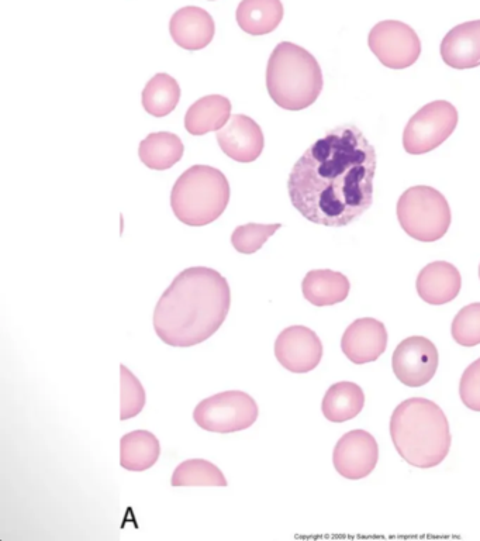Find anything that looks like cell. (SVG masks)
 <instances>
[{"label":"cell","mask_w":480,"mask_h":541,"mask_svg":"<svg viewBox=\"0 0 480 541\" xmlns=\"http://www.w3.org/2000/svg\"><path fill=\"white\" fill-rule=\"evenodd\" d=\"M161 456L160 440L147 430L124 434L120 440V465L127 471L150 470Z\"/></svg>","instance_id":"21"},{"label":"cell","mask_w":480,"mask_h":541,"mask_svg":"<svg viewBox=\"0 0 480 541\" xmlns=\"http://www.w3.org/2000/svg\"><path fill=\"white\" fill-rule=\"evenodd\" d=\"M260 410L252 396L243 391H226L210 396L196 406L193 419L203 430L236 433L257 422Z\"/></svg>","instance_id":"7"},{"label":"cell","mask_w":480,"mask_h":541,"mask_svg":"<svg viewBox=\"0 0 480 541\" xmlns=\"http://www.w3.org/2000/svg\"><path fill=\"white\" fill-rule=\"evenodd\" d=\"M451 333L462 347H475L480 344V303H472L459 310L452 322Z\"/></svg>","instance_id":"27"},{"label":"cell","mask_w":480,"mask_h":541,"mask_svg":"<svg viewBox=\"0 0 480 541\" xmlns=\"http://www.w3.org/2000/svg\"><path fill=\"white\" fill-rule=\"evenodd\" d=\"M281 227V223H276V225L250 223V225L240 226L234 230L231 243H233V247L236 248L238 253L254 254L261 250L269 237L274 236Z\"/></svg>","instance_id":"28"},{"label":"cell","mask_w":480,"mask_h":541,"mask_svg":"<svg viewBox=\"0 0 480 541\" xmlns=\"http://www.w3.org/2000/svg\"><path fill=\"white\" fill-rule=\"evenodd\" d=\"M388 347V332L379 320L372 317L355 320L345 330L341 350L351 363H374Z\"/></svg>","instance_id":"14"},{"label":"cell","mask_w":480,"mask_h":541,"mask_svg":"<svg viewBox=\"0 0 480 541\" xmlns=\"http://www.w3.org/2000/svg\"><path fill=\"white\" fill-rule=\"evenodd\" d=\"M230 201L226 175L209 165H193L175 182L171 206L186 226L202 227L219 219Z\"/></svg>","instance_id":"5"},{"label":"cell","mask_w":480,"mask_h":541,"mask_svg":"<svg viewBox=\"0 0 480 541\" xmlns=\"http://www.w3.org/2000/svg\"><path fill=\"white\" fill-rule=\"evenodd\" d=\"M267 88L279 108L298 112L319 98L323 91V72L313 54L298 44L283 41L269 57Z\"/></svg>","instance_id":"4"},{"label":"cell","mask_w":480,"mask_h":541,"mask_svg":"<svg viewBox=\"0 0 480 541\" xmlns=\"http://www.w3.org/2000/svg\"><path fill=\"white\" fill-rule=\"evenodd\" d=\"M396 212L404 232L423 243L442 239L451 226L450 203L433 186L417 185L404 191Z\"/></svg>","instance_id":"6"},{"label":"cell","mask_w":480,"mask_h":541,"mask_svg":"<svg viewBox=\"0 0 480 541\" xmlns=\"http://www.w3.org/2000/svg\"><path fill=\"white\" fill-rule=\"evenodd\" d=\"M438 350L423 336L403 340L392 357L396 378L410 388H420L434 378L438 368Z\"/></svg>","instance_id":"10"},{"label":"cell","mask_w":480,"mask_h":541,"mask_svg":"<svg viewBox=\"0 0 480 541\" xmlns=\"http://www.w3.org/2000/svg\"><path fill=\"white\" fill-rule=\"evenodd\" d=\"M231 117V102L226 96L209 95L200 98L188 109L185 127L192 136L219 132Z\"/></svg>","instance_id":"19"},{"label":"cell","mask_w":480,"mask_h":541,"mask_svg":"<svg viewBox=\"0 0 480 541\" xmlns=\"http://www.w3.org/2000/svg\"><path fill=\"white\" fill-rule=\"evenodd\" d=\"M462 278L458 268L447 261L426 265L417 277V294L428 305H447L461 292Z\"/></svg>","instance_id":"16"},{"label":"cell","mask_w":480,"mask_h":541,"mask_svg":"<svg viewBox=\"0 0 480 541\" xmlns=\"http://www.w3.org/2000/svg\"><path fill=\"white\" fill-rule=\"evenodd\" d=\"M181 99V88L168 74H157L145 85L143 106L154 117H165L174 112Z\"/></svg>","instance_id":"24"},{"label":"cell","mask_w":480,"mask_h":541,"mask_svg":"<svg viewBox=\"0 0 480 541\" xmlns=\"http://www.w3.org/2000/svg\"><path fill=\"white\" fill-rule=\"evenodd\" d=\"M230 305L229 282L220 272L188 268L176 275L155 306V333L168 346H198L220 329Z\"/></svg>","instance_id":"2"},{"label":"cell","mask_w":480,"mask_h":541,"mask_svg":"<svg viewBox=\"0 0 480 541\" xmlns=\"http://www.w3.org/2000/svg\"><path fill=\"white\" fill-rule=\"evenodd\" d=\"M479 278H480V267H479Z\"/></svg>","instance_id":"30"},{"label":"cell","mask_w":480,"mask_h":541,"mask_svg":"<svg viewBox=\"0 0 480 541\" xmlns=\"http://www.w3.org/2000/svg\"><path fill=\"white\" fill-rule=\"evenodd\" d=\"M459 395L466 408L480 412V358L473 361L462 375Z\"/></svg>","instance_id":"29"},{"label":"cell","mask_w":480,"mask_h":541,"mask_svg":"<svg viewBox=\"0 0 480 541\" xmlns=\"http://www.w3.org/2000/svg\"><path fill=\"white\" fill-rule=\"evenodd\" d=\"M351 284L344 274L331 270L307 272L302 282L303 296L314 306H333L350 295Z\"/></svg>","instance_id":"18"},{"label":"cell","mask_w":480,"mask_h":541,"mask_svg":"<svg viewBox=\"0 0 480 541\" xmlns=\"http://www.w3.org/2000/svg\"><path fill=\"white\" fill-rule=\"evenodd\" d=\"M365 406L362 388L354 382H338L328 388L321 410L324 418L333 423H344L357 418Z\"/></svg>","instance_id":"22"},{"label":"cell","mask_w":480,"mask_h":541,"mask_svg":"<svg viewBox=\"0 0 480 541\" xmlns=\"http://www.w3.org/2000/svg\"><path fill=\"white\" fill-rule=\"evenodd\" d=\"M217 143L227 157L237 163H252L264 150V134L260 124L245 115H233L217 132Z\"/></svg>","instance_id":"13"},{"label":"cell","mask_w":480,"mask_h":541,"mask_svg":"<svg viewBox=\"0 0 480 541\" xmlns=\"http://www.w3.org/2000/svg\"><path fill=\"white\" fill-rule=\"evenodd\" d=\"M376 151L354 124L330 130L299 158L289 175L290 201L316 225H351L374 202Z\"/></svg>","instance_id":"1"},{"label":"cell","mask_w":480,"mask_h":541,"mask_svg":"<svg viewBox=\"0 0 480 541\" xmlns=\"http://www.w3.org/2000/svg\"><path fill=\"white\" fill-rule=\"evenodd\" d=\"M172 487H227V480L216 465L193 458L176 467Z\"/></svg>","instance_id":"25"},{"label":"cell","mask_w":480,"mask_h":541,"mask_svg":"<svg viewBox=\"0 0 480 541\" xmlns=\"http://www.w3.org/2000/svg\"><path fill=\"white\" fill-rule=\"evenodd\" d=\"M169 33L179 47L189 51L203 50L212 43L216 26L205 9L186 6L171 17Z\"/></svg>","instance_id":"15"},{"label":"cell","mask_w":480,"mask_h":541,"mask_svg":"<svg viewBox=\"0 0 480 541\" xmlns=\"http://www.w3.org/2000/svg\"><path fill=\"white\" fill-rule=\"evenodd\" d=\"M369 48L385 67L404 70L419 60L421 41L409 24L399 20H383L372 27Z\"/></svg>","instance_id":"9"},{"label":"cell","mask_w":480,"mask_h":541,"mask_svg":"<svg viewBox=\"0 0 480 541\" xmlns=\"http://www.w3.org/2000/svg\"><path fill=\"white\" fill-rule=\"evenodd\" d=\"M441 57L448 67L471 70L480 65V20L458 24L441 41Z\"/></svg>","instance_id":"17"},{"label":"cell","mask_w":480,"mask_h":541,"mask_svg":"<svg viewBox=\"0 0 480 541\" xmlns=\"http://www.w3.org/2000/svg\"><path fill=\"white\" fill-rule=\"evenodd\" d=\"M458 110L447 101H434L423 106L406 124L403 147L407 153H430L450 139L457 129Z\"/></svg>","instance_id":"8"},{"label":"cell","mask_w":480,"mask_h":541,"mask_svg":"<svg viewBox=\"0 0 480 541\" xmlns=\"http://www.w3.org/2000/svg\"><path fill=\"white\" fill-rule=\"evenodd\" d=\"M120 420H129L140 415L145 406V391L141 382L129 368L120 365Z\"/></svg>","instance_id":"26"},{"label":"cell","mask_w":480,"mask_h":541,"mask_svg":"<svg viewBox=\"0 0 480 541\" xmlns=\"http://www.w3.org/2000/svg\"><path fill=\"white\" fill-rule=\"evenodd\" d=\"M379 460L378 441L365 430H352L338 440L333 463L338 474L357 481L368 477Z\"/></svg>","instance_id":"11"},{"label":"cell","mask_w":480,"mask_h":541,"mask_svg":"<svg viewBox=\"0 0 480 541\" xmlns=\"http://www.w3.org/2000/svg\"><path fill=\"white\" fill-rule=\"evenodd\" d=\"M238 26L251 36L272 33L283 19L281 0H243L236 12Z\"/></svg>","instance_id":"20"},{"label":"cell","mask_w":480,"mask_h":541,"mask_svg":"<svg viewBox=\"0 0 480 541\" xmlns=\"http://www.w3.org/2000/svg\"><path fill=\"white\" fill-rule=\"evenodd\" d=\"M276 360L295 374H306L320 364L323 344L312 329L292 326L283 330L275 341Z\"/></svg>","instance_id":"12"},{"label":"cell","mask_w":480,"mask_h":541,"mask_svg":"<svg viewBox=\"0 0 480 541\" xmlns=\"http://www.w3.org/2000/svg\"><path fill=\"white\" fill-rule=\"evenodd\" d=\"M183 143L174 133L158 132L148 134L140 143L138 155L150 170L165 171L181 161Z\"/></svg>","instance_id":"23"},{"label":"cell","mask_w":480,"mask_h":541,"mask_svg":"<svg viewBox=\"0 0 480 541\" xmlns=\"http://www.w3.org/2000/svg\"><path fill=\"white\" fill-rule=\"evenodd\" d=\"M390 436L400 457L424 470L441 464L451 449L450 423L430 399L412 398L400 403L390 419Z\"/></svg>","instance_id":"3"}]
</instances>
